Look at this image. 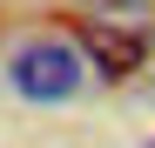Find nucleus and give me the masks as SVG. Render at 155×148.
<instances>
[{"label": "nucleus", "mask_w": 155, "mask_h": 148, "mask_svg": "<svg viewBox=\"0 0 155 148\" xmlns=\"http://www.w3.org/2000/svg\"><path fill=\"white\" fill-rule=\"evenodd\" d=\"M7 81L27 94V101H68V94L81 88V61H74L68 40H27L7 61Z\"/></svg>", "instance_id": "obj_1"}, {"label": "nucleus", "mask_w": 155, "mask_h": 148, "mask_svg": "<svg viewBox=\"0 0 155 148\" xmlns=\"http://www.w3.org/2000/svg\"><path fill=\"white\" fill-rule=\"evenodd\" d=\"M81 47H88V61L101 74H135L148 61V34L115 27V20H81Z\"/></svg>", "instance_id": "obj_2"}]
</instances>
